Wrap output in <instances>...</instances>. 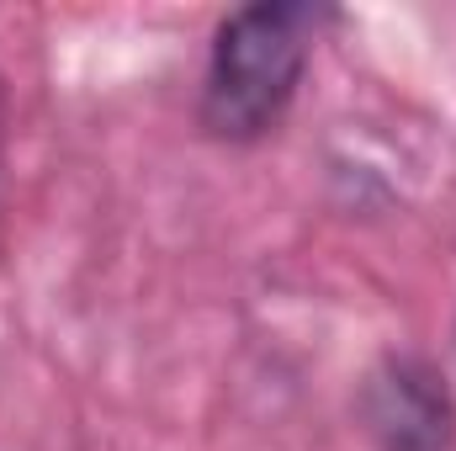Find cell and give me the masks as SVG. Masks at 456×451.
Listing matches in <instances>:
<instances>
[{
	"mask_svg": "<svg viewBox=\"0 0 456 451\" xmlns=\"http://www.w3.org/2000/svg\"><path fill=\"white\" fill-rule=\"evenodd\" d=\"M361 409L382 451H446L456 436V398L425 356H387L371 372Z\"/></svg>",
	"mask_w": 456,
	"mask_h": 451,
	"instance_id": "2",
	"label": "cell"
},
{
	"mask_svg": "<svg viewBox=\"0 0 456 451\" xmlns=\"http://www.w3.org/2000/svg\"><path fill=\"white\" fill-rule=\"evenodd\" d=\"M324 11L292 5V0H260L224 16L208 59V86H202V127L213 138H260L276 127L287 102L297 96V80L314 53Z\"/></svg>",
	"mask_w": 456,
	"mask_h": 451,
	"instance_id": "1",
	"label": "cell"
}]
</instances>
